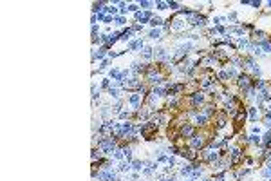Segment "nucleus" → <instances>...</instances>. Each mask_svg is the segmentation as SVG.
I'll use <instances>...</instances> for the list:
<instances>
[{"label": "nucleus", "mask_w": 271, "mask_h": 181, "mask_svg": "<svg viewBox=\"0 0 271 181\" xmlns=\"http://www.w3.org/2000/svg\"><path fill=\"white\" fill-rule=\"evenodd\" d=\"M114 22H116L118 25H121V24H125L127 20H125V16H118V18H116V20H114Z\"/></svg>", "instance_id": "5701e85b"}, {"label": "nucleus", "mask_w": 271, "mask_h": 181, "mask_svg": "<svg viewBox=\"0 0 271 181\" xmlns=\"http://www.w3.org/2000/svg\"><path fill=\"white\" fill-rule=\"evenodd\" d=\"M143 47V40H136V42H130V45H128V49L134 51V49H141Z\"/></svg>", "instance_id": "423d86ee"}, {"label": "nucleus", "mask_w": 271, "mask_h": 181, "mask_svg": "<svg viewBox=\"0 0 271 181\" xmlns=\"http://www.w3.org/2000/svg\"><path fill=\"white\" fill-rule=\"evenodd\" d=\"M238 85H240V87H242L244 91H248V92H249V85H251V80H249L248 76H240V78H238Z\"/></svg>", "instance_id": "7ed1b4c3"}, {"label": "nucleus", "mask_w": 271, "mask_h": 181, "mask_svg": "<svg viewBox=\"0 0 271 181\" xmlns=\"http://www.w3.org/2000/svg\"><path fill=\"white\" fill-rule=\"evenodd\" d=\"M130 163H128V161H121V163H119V167H118V172H128V169H130Z\"/></svg>", "instance_id": "39448f33"}, {"label": "nucleus", "mask_w": 271, "mask_h": 181, "mask_svg": "<svg viewBox=\"0 0 271 181\" xmlns=\"http://www.w3.org/2000/svg\"><path fill=\"white\" fill-rule=\"evenodd\" d=\"M249 114H251V120L255 121V120H257V110L255 109H249Z\"/></svg>", "instance_id": "393cba45"}, {"label": "nucleus", "mask_w": 271, "mask_h": 181, "mask_svg": "<svg viewBox=\"0 0 271 181\" xmlns=\"http://www.w3.org/2000/svg\"><path fill=\"white\" fill-rule=\"evenodd\" d=\"M141 6H143L145 9H150V6H152V2H141Z\"/></svg>", "instance_id": "a878e982"}, {"label": "nucleus", "mask_w": 271, "mask_h": 181, "mask_svg": "<svg viewBox=\"0 0 271 181\" xmlns=\"http://www.w3.org/2000/svg\"><path fill=\"white\" fill-rule=\"evenodd\" d=\"M155 56L157 58H166V51H164L163 47H157L155 49Z\"/></svg>", "instance_id": "f8f14e48"}, {"label": "nucleus", "mask_w": 271, "mask_h": 181, "mask_svg": "<svg viewBox=\"0 0 271 181\" xmlns=\"http://www.w3.org/2000/svg\"><path fill=\"white\" fill-rule=\"evenodd\" d=\"M188 22H190L192 25H204V18L203 16H199V15H195V13H190L188 15Z\"/></svg>", "instance_id": "f03ea898"}, {"label": "nucleus", "mask_w": 271, "mask_h": 181, "mask_svg": "<svg viewBox=\"0 0 271 181\" xmlns=\"http://www.w3.org/2000/svg\"><path fill=\"white\" fill-rule=\"evenodd\" d=\"M192 172H194V167H192V165H184V167L181 169V174H183V176H190Z\"/></svg>", "instance_id": "6e6552de"}, {"label": "nucleus", "mask_w": 271, "mask_h": 181, "mask_svg": "<svg viewBox=\"0 0 271 181\" xmlns=\"http://www.w3.org/2000/svg\"><path fill=\"white\" fill-rule=\"evenodd\" d=\"M203 181H210V179H203Z\"/></svg>", "instance_id": "c756f323"}, {"label": "nucleus", "mask_w": 271, "mask_h": 181, "mask_svg": "<svg viewBox=\"0 0 271 181\" xmlns=\"http://www.w3.org/2000/svg\"><path fill=\"white\" fill-rule=\"evenodd\" d=\"M155 6H157V9H166L168 7V2H157Z\"/></svg>", "instance_id": "4be33fe9"}, {"label": "nucleus", "mask_w": 271, "mask_h": 181, "mask_svg": "<svg viewBox=\"0 0 271 181\" xmlns=\"http://www.w3.org/2000/svg\"><path fill=\"white\" fill-rule=\"evenodd\" d=\"M201 174H203V169H194V172H192V176H194V178H199Z\"/></svg>", "instance_id": "412c9836"}, {"label": "nucleus", "mask_w": 271, "mask_h": 181, "mask_svg": "<svg viewBox=\"0 0 271 181\" xmlns=\"http://www.w3.org/2000/svg\"><path fill=\"white\" fill-rule=\"evenodd\" d=\"M249 140L253 141V143H259V141H260V138H259V136H249Z\"/></svg>", "instance_id": "bb28decb"}, {"label": "nucleus", "mask_w": 271, "mask_h": 181, "mask_svg": "<svg viewBox=\"0 0 271 181\" xmlns=\"http://www.w3.org/2000/svg\"><path fill=\"white\" fill-rule=\"evenodd\" d=\"M192 145H194L195 148L197 147L201 148V147H203V138H201V136H194V138H192Z\"/></svg>", "instance_id": "0eeeda50"}, {"label": "nucleus", "mask_w": 271, "mask_h": 181, "mask_svg": "<svg viewBox=\"0 0 271 181\" xmlns=\"http://www.w3.org/2000/svg\"><path fill=\"white\" fill-rule=\"evenodd\" d=\"M204 100V96L201 94V92H197V94L194 96V105H197V103H201V101Z\"/></svg>", "instance_id": "dca6fc26"}, {"label": "nucleus", "mask_w": 271, "mask_h": 181, "mask_svg": "<svg viewBox=\"0 0 271 181\" xmlns=\"http://www.w3.org/2000/svg\"><path fill=\"white\" fill-rule=\"evenodd\" d=\"M150 24H152V25H161L163 20H161L159 16H154V18H150Z\"/></svg>", "instance_id": "f3484780"}, {"label": "nucleus", "mask_w": 271, "mask_h": 181, "mask_svg": "<svg viewBox=\"0 0 271 181\" xmlns=\"http://www.w3.org/2000/svg\"><path fill=\"white\" fill-rule=\"evenodd\" d=\"M148 80H150V82H152V83H161V80H163V78H161V76H159V74H157V72H154V71H150V74H148Z\"/></svg>", "instance_id": "20e7f679"}, {"label": "nucleus", "mask_w": 271, "mask_h": 181, "mask_svg": "<svg viewBox=\"0 0 271 181\" xmlns=\"http://www.w3.org/2000/svg\"><path fill=\"white\" fill-rule=\"evenodd\" d=\"M123 156H125V150H114V157L116 159H121Z\"/></svg>", "instance_id": "6ab92c4d"}, {"label": "nucleus", "mask_w": 271, "mask_h": 181, "mask_svg": "<svg viewBox=\"0 0 271 181\" xmlns=\"http://www.w3.org/2000/svg\"><path fill=\"white\" fill-rule=\"evenodd\" d=\"M228 18H229V20H235V18H237V13H229Z\"/></svg>", "instance_id": "cd10ccee"}, {"label": "nucleus", "mask_w": 271, "mask_h": 181, "mask_svg": "<svg viewBox=\"0 0 271 181\" xmlns=\"http://www.w3.org/2000/svg\"><path fill=\"white\" fill-rule=\"evenodd\" d=\"M195 121L199 123V125H204V123H206V116H203V114H201V116H197V118H195Z\"/></svg>", "instance_id": "a211bd4d"}, {"label": "nucleus", "mask_w": 271, "mask_h": 181, "mask_svg": "<svg viewBox=\"0 0 271 181\" xmlns=\"http://www.w3.org/2000/svg\"><path fill=\"white\" fill-rule=\"evenodd\" d=\"M173 29H183V24H181V20H179V18L173 20Z\"/></svg>", "instance_id": "aec40b11"}, {"label": "nucleus", "mask_w": 271, "mask_h": 181, "mask_svg": "<svg viewBox=\"0 0 271 181\" xmlns=\"http://www.w3.org/2000/svg\"><path fill=\"white\" fill-rule=\"evenodd\" d=\"M152 51H154L152 47H145V49H143V58H146V60H148L150 56H152Z\"/></svg>", "instance_id": "4468645a"}, {"label": "nucleus", "mask_w": 271, "mask_h": 181, "mask_svg": "<svg viewBox=\"0 0 271 181\" xmlns=\"http://www.w3.org/2000/svg\"><path fill=\"white\" fill-rule=\"evenodd\" d=\"M264 85H266L264 82H259V83H257V87H259V89H264Z\"/></svg>", "instance_id": "c85d7f7f"}, {"label": "nucleus", "mask_w": 271, "mask_h": 181, "mask_svg": "<svg viewBox=\"0 0 271 181\" xmlns=\"http://www.w3.org/2000/svg\"><path fill=\"white\" fill-rule=\"evenodd\" d=\"M132 169H134V170H141V169H143V163H141L139 159H134V161H132Z\"/></svg>", "instance_id": "ddd939ff"}, {"label": "nucleus", "mask_w": 271, "mask_h": 181, "mask_svg": "<svg viewBox=\"0 0 271 181\" xmlns=\"http://www.w3.org/2000/svg\"><path fill=\"white\" fill-rule=\"evenodd\" d=\"M98 145H99V150L105 152V154H112L116 150V141L114 140H101Z\"/></svg>", "instance_id": "f257e3e1"}, {"label": "nucleus", "mask_w": 271, "mask_h": 181, "mask_svg": "<svg viewBox=\"0 0 271 181\" xmlns=\"http://www.w3.org/2000/svg\"><path fill=\"white\" fill-rule=\"evenodd\" d=\"M260 49H264V53H271V44L268 40H264L262 44H260Z\"/></svg>", "instance_id": "9d476101"}, {"label": "nucleus", "mask_w": 271, "mask_h": 181, "mask_svg": "<svg viewBox=\"0 0 271 181\" xmlns=\"http://www.w3.org/2000/svg\"><path fill=\"white\" fill-rule=\"evenodd\" d=\"M139 98H141V92H139V94H132V96H130V103H132V107H137V103H139Z\"/></svg>", "instance_id": "1a4fd4ad"}, {"label": "nucleus", "mask_w": 271, "mask_h": 181, "mask_svg": "<svg viewBox=\"0 0 271 181\" xmlns=\"http://www.w3.org/2000/svg\"><path fill=\"white\" fill-rule=\"evenodd\" d=\"M99 96V89H96V85H92V98H98Z\"/></svg>", "instance_id": "b1692460"}, {"label": "nucleus", "mask_w": 271, "mask_h": 181, "mask_svg": "<svg viewBox=\"0 0 271 181\" xmlns=\"http://www.w3.org/2000/svg\"><path fill=\"white\" fill-rule=\"evenodd\" d=\"M192 132H194V129H192L190 125H186V127H183V136H192Z\"/></svg>", "instance_id": "2eb2a0df"}, {"label": "nucleus", "mask_w": 271, "mask_h": 181, "mask_svg": "<svg viewBox=\"0 0 271 181\" xmlns=\"http://www.w3.org/2000/svg\"><path fill=\"white\" fill-rule=\"evenodd\" d=\"M150 38H152V40L161 38V31H159V29H152V31H150Z\"/></svg>", "instance_id": "9b49d317"}]
</instances>
